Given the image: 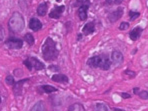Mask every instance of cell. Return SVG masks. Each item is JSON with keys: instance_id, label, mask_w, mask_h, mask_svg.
<instances>
[{"instance_id": "32", "label": "cell", "mask_w": 148, "mask_h": 111, "mask_svg": "<svg viewBox=\"0 0 148 111\" xmlns=\"http://www.w3.org/2000/svg\"><path fill=\"white\" fill-rule=\"evenodd\" d=\"M78 40H80V39H81V34H79V35H78Z\"/></svg>"}, {"instance_id": "25", "label": "cell", "mask_w": 148, "mask_h": 111, "mask_svg": "<svg viewBox=\"0 0 148 111\" xmlns=\"http://www.w3.org/2000/svg\"><path fill=\"white\" fill-rule=\"evenodd\" d=\"M124 73L127 74V75H129L130 77H134V76L136 75V73L134 72V71H131V70H129V69H126V70L124 71Z\"/></svg>"}, {"instance_id": "11", "label": "cell", "mask_w": 148, "mask_h": 111, "mask_svg": "<svg viewBox=\"0 0 148 111\" xmlns=\"http://www.w3.org/2000/svg\"><path fill=\"white\" fill-rule=\"evenodd\" d=\"M51 80L54 82H57V83H63V84L68 83L69 81L68 77L66 75H64V74H54V75H52Z\"/></svg>"}, {"instance_id": "19", "label": "cell", "mask_w": 148, "mask_h": 111, "mask_svg": "<svg viewBox=\"0 0 148 111\" xmlns=\"http://www.w3.org/2000/svg\"><path fill=\"white\" fill-rule=\"evenodd\" d=\"M23 40H25L26 42L28 43L29 45H33L34 44V37L32 34L30 33H27L24 35V38H23Z\"/></svg>"}, {"instance_id": "18", "label": "cell", "mask_w": 148, "mask_h": 111, "mask_svg": "<svg viewBox=\"0 0 148 111\" xmlns=\"http://www.w3.org/2000/svg\"><path fill=\"white\" fill-rule=\"evenodd\" d=\"M68 110H70V111H84L85 110V108H84V106L82 105V104L74 103L71 106H69Z\"/></svg>"}, {"instance_id": "14", "label": "cell", "mask_w": 148, "mask_h": 111, "mask_svg": "<svg viewBox=\"0 0 148 111\" xmlns=\"http://www.w3.org/2000/svg\"><path fill=\"white\" fill-rule=\"evenodd\" d=\"M95 31V23L93 21L91 22H88L87 24H85V26L82 29V33L84 35H89V34H92L93 32Z\"/></svg>"}, {"instance_id": "29", "label": "cell", "mask_w": 148, "mask_h": 111, "mask_svg": "<svg viewBox=\"0 0 148 111\" xmlns=\"http://www.w3.org/2000/svg\"><path fill=\"white\" fill-rule=\"evenodd\" d=\"M122 2H123V0H114V1H113V3L117 4V5H119V4H121Z\"/></svg>"}, {"instance_id": "17", "label": "cell", "mask_w": 148, "mask_h": 111, "mask_svg": "<svg viewBox=\"0 0 148 111\" xmlns=\"http://www.w3.org/2000/svg\"><path fill=\"white\" fill-rule=\"evenodd\" d=\"M46 110V107H45V104L43 101H38L35 103V105L31 108V111H44Z\"/></svg>"}, {"instance_id": "8", "label": "cell", "mask_w": 148, "mask_h": 111, "mask_svg": "<svg viewBox=\"0 0 148 111\" xmlns=\"http://www.w3.org/2000/svg\"><path fill=\"white\" fill-rule=\"evenodd\" d=\"M28 78H26V79H22V80H19V81H15V83L13 84V92H14V94L16 95V96H19V95L22 93V87H23V84L25 83V82L28 81Z\"/></svg>"}, {"instance_id": "5", "label": "cell", "mask_w": 148, "mask_h": 111, "mask_svg": "<svg viewBox=\"0 0 148 111\" xmlns=\"http://www.w3.org/2000/svg\"><path fill=\"white\" fill-rule=\"evenodd\" d=\"M89 6H90V1L89 0H84L83 3L78 8V16L81 21H84L87 19V13H88Z\"/></svg>"}, {"instance_id": "20", "label": "cell", "mask_w": 148, "mask_h": 111, "mask_svg": "<svg viewBox=\"0 0 148 111\" xmlns=\"http://www.w3.org/2000/svg\"><path fill=\"white\" fill-rule=\"evenodd\" d=\"M95 109L98 110V111H100V110H101V111H108V110H109V107H108V106H106L105 104H103V103H97Z\"/></svg>"}, {"instance_id": "2", "label": "cell", "mask_w": 148, "mask_h": 111, "mask_svg": "<svg viewBox=\"0 0 148 111\" xmlns=\"http://www.w3.org/2000/svg\"><path fill=\"white\" fill-rule=\"evenodd\" d=\"M87 65L91 68H101L102 70H108L111 67V61L107 55L101 54L89 58L87 60Z\"/></svg>"}, {"instance_id": "30", "label": "cell", "mask_w": 148, "mask_h": 111, "mask_svg": "<svg viewBox=\"0 0 148 111\" xmlns=\"http://www.w3.org/2000/svg\"><path fill=\"white\" fill-rule=\"evenodd\" d=\"M113 1H114V0H106L105 4H109V5H111V4H113Z\"/></svg>"}, {"instance_id": "13", "label": "cell", "mask_w": 148, "mask_h": 111, "mask_svg": "<svg viewBox=\"0 0 148 111\" xmlns=\"http://www.w3.org/2000/svg\"><path fill=\"white\" fill-rule=\"evenodd\" d=\"M143 29L141 27H139V26H137V27L133 28V29L131 30V31L129 32V37L131 40L135 41L137 39L139 38V37L141 36V33H142Z\"/></svg>"}, {"instance_id": "10", "label": "cell", "mask_w": 148, "mask_h": 111, "mask_svg": "<svg viewBox=\"0 0 148 111\" xmlns=\"http://www.w3.org/2000/svg\"><path fill=\"white\" fill-rule=\"evenodd\" d=\"M111 58H112V61L115 63L116 65H120L122 64L124 57H123V54L121 53L119 50H114L111 54Z\"/></svg>"}, {"instance_id": "26", "label": "cell", "mask_w": 148, "mask_h": 111, "mask_svg": "<svg viewBox=\"0 0 148 111\" xmlns=\"http://www.w3.org/2000/svg\"><path fill=\"white\" fill-rule=\"evenodd\" d=\"M4 38V30H3V27L0 25V41H2Z\"/></svg>"}, {"instance_id": "4", "label": "cell", "mask_w": 148, "mask_h": 111, "mask_svg": "<svg viewBox=\"0 0 148 111\" xmlns=\"http://www.w3.org/2000/svg\"><path fill=\"white\" fill-rule=\"evenodd\" d=\"M23 64L27 67V69L29 71H32V70L38 71V70H42V69L45 68V65L41 61H39L35 57H28L27 59L24 60Z\"/></svg>"}, {"instance_id": "31", "label": "cell", "mask_w": 148, "mask_h": 111, "mask_svg": "<svg viewBox=\"0 0 148 111\" xmlns=\"http://www.w3.org/2000/svg\"><path fill=\"white\" fill-rule=\"evenodd\" d=\"M133 92L135 93V94H137V92H138V87H135V88L133 89Z\"/></svg>"}, {"instance_id": "1", "label": "cell", "mask_w": 148, "mask_h": 111, "mask_svg": "<svg viewBox=\"0 0 148 111\" xmlns=\"http://www.w3.org/2000/svg\"><path fill=\"white\" fill-rule=\"evenodd\" d=\"M42 54L43 58L46 61H53L56 60L59 55V51H58L57 47H56V43L53 39L50 37L46 38L44 44L42 46Z\"/></svg>"}, {"instance_id": "28", "label": "cell", "mask_w": 148, "mask_h": 111, "mask_svg": "<svg viewBox=\"0 0 148 111\" xmlns=\"http://www.w3.org/2000/svg\"><path fill=\"white\" fill-rule=\"evenodd\" d=\"M121 96H122V98H126V99H128V98L131 97L128 93H121Z\"/></svg>"}, {"instance_id": "6", "label": "cell", "mask_w": 148, "mask_h": 111, "mask_svg": "<svg viewBox=\"0 0 148 111\" xmlns=\"http://www.w3.org/2000/svg\"><path fill=\"white\" fill-rule=\"evenodd\" d=\"M5 44L9 47L10 49H20L21 47L23 46V40L19 38H14V37H11V38H8L7 40L5 41Z\"/></svg>"}, {"instance_id": "3", "label": "cell", "mask_w": 148, "mask_h": 111, "mask_svg": "<svg viewBox=\"0 0 148 111\" xmlns=\"http://www.w3.org/2000/svg\"><path fill=\"white\" fill-rule=\"evenodd\" d=\"M24 19L19 12H14L8 22V27L11 32L19 33L24 29Z\"/></svg>"}, {"instance_id": "22", "label": "cell", "mask_w": 148, "mask_h": 111, "mask_svg": "<svg viewBox=\"0 0 148 111\" xmlns=\"http://www.w3.org/2000/svg\"><path fill=\"white\" fill-rule=\"evenodd\" d=\"M137 94L139 95L141 99H144V100H147L148 99V92L146 90H141L140 92H137Z\"/></svg>"}, {"instance_id": "16", "label": "cell", "mask_w": 148, "mask_h": 111, "mask_svg": "<svg viewBox=\"0 0 148 111\" xmlns=\"http://www.w3.org/2000/svg\"><path fill=\"white\" fill-rule=\"evenodd\" d=\"M48 10V3H41L37 7V14L39 16H44Z\"/></svg>"}, {"instance_id": "24", "label": "cell", "mask_w": 148, "mask_h": 111, "mask_svg": "<svg viewBox=\"0 0 148 111\" xmlns=\"http://www.w3.org/2000/svg\"><path fill=\"white\" fill-rule=\"evenodd\" d=\"M129 28V23L128 22H122L120 25H119V29L120 30H126Z\"/></svg>"}, {"instance_id": "12", "label": "cell", "mask_w": 148, "mask_h": 111, "mask_svg": "<svg viewBox=\"0 0 148 111\" xmlns=\"http://www.w3.org/2000/svg\"><path fill=\"white\" fill-rule=\"evenodd\" d=\"M29 28L33 31H38L42 28V23L37 18H31L29 21Z\"/></svg>"}, {"instance_id": "23", "label": "cell", "mask_w": 148, "mask_h": 111, "mask_svg": "<svg viewBox=\"0 0 148 111\" xmlns=\"http://www.w3.org/2000/svg\"><path fill=\"white\" fill-rule=\"evenodd\" d=\"M5 81H6V83H7L8 85H10V86H12L13 84L15 83V80H14V78H13L12 75H8L7 77L5 78Z\"/></svg>"}, {"instance_id": "9", "label": "cell", "mask_w": 148, "mask_h": 111, "mask_svg": "<svg viewBox=\"0 0 148 111\" xmlns=\"http://www.w3.org/2000/svg\"><path fill=\"white\" fill-rule=\"evenodd\" d=\"M65 10V6L64 5H61V6H55L53 8L51 12L49 13V17L50 18H53V19H58L61 14L63 13V11Z\"/></svg>"}, {"instance_id": "7", "label": "cell", "mask_w": 148, "mask_h": 111, "mask_svg": "<svg viewBox=\"0 0 148 111\" xmlns=\"http://www.w3.org/2000/svg\"><path fill=\"white\" fill-rule=\"evenodd\" d=\"M123 12H124L123 8L119 7V8H117L116 10H114V11L109 13V15H108V20H109V22L115 23L117 20H119V19L123 16Z\"/></svg>"}, {"instance_id": "21", "label": "cell", "mask_w": 148, "mask_h": 111, "mask_svg": "<svg viewBox=\"0 0 148 111\" xmlns=\"http://www.w3.org/2000/svg\"><path fill=\"white\" fill-rule=\"evenodd\" d=\"M140 16V13L139 12H135V11H129V18H130V20L131 21H133V20H135L136 18H138V17Z\"/></svg>"}, {"instance_id": "27", "label": "cell", "mask_w": 148, "mask_h": 111, "mask_svg": "<svg viewBox=\"0 0 148 111\" xmlns=\"http://www.w3.org/2000/svg\"><path fill=\"white\" fill-rule=\"evenodd\" d=\"M49 69H50V70L56 71V72H58V71H59V67H58V66H55V65H50V66H49Z\"/></svg>"}, {"instance_id": "33", "label": "cell", "mask_w": 148, "mask_h": 111, "mask_svg": "<svg viewBox=\"0 0 148 111\" xmlns=\"http://www.w3.org/2000/svg\"><path fill=\"white\" fill-rule=\"evenodd\" d=\"M113 110H122V109H120V108H113Z\"/></svg>"}, {"instance_id": "15", "label": "cell", "mask_w": 148, "mask_h": 111, "mask_svg": "<svg viewBox=\"0 0 148 111\" xmlns=\"http://www.w3.org/2000/svg\"><path fill=\"white\" fill-rule=\"evenodd\" d=\"M37 90L39 91L40 93H52V92H56L57 91V88L54 86H51V85H42V86H39L37 87Z\"/></svg>"}]
</instances>
